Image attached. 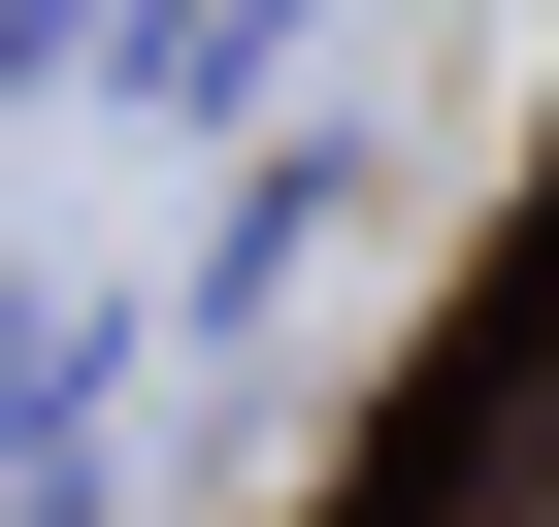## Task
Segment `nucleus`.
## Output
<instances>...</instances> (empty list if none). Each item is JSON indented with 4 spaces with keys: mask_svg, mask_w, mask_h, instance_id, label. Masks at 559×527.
<instances>
[{
    "mask_svg": "<svg viewBox=\"0 0 559 527\" xmlns=\"http://www.w3.org/2000/svg\"><path fill=\"white\" fill-rule=\"evenodd\" d=\"M395 527H559V330H493V363H461V429L395 461Z\"/></svg>",
    "mask_w": 559,
    "mask_h": 527,
    "instance_id": "obj_1",
    "label": "nucleus"
}]
</instances>
